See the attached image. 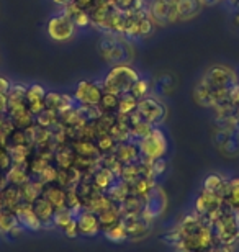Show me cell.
<instances>
[{
    "label": "cell",
    "instance_id": "cell-1",
    "mask_svg": "<svg viewBox=\"0 0 239 252\" xmlns=\"http://www.w3.org/2000/svg\"><path fill=\"white\" fill-rule=\"evenodd\" d=\"M182 238V246L190 252H208L215 246L213 223L206 216L197 213L187 215L177 226Z\"/></svg>",
    "mask_w": 239,
    "mask_h": 252
},
{
    "label": "cell",
    "instance_id": "cell-2",
    "mask_svg": "<svg viewBox=\"0 0 239 252\" xmlns=\"http://www.w3.org/2000/svg\"><path fill=\"white\" fill-rule=\"evenodd\" d=\"M139 77H141L139 72L133 65L116 64L106 72L103 82H102V87H103V92L121 97L125 94H130L131 87H133L135 82Z\"/></svg>",
    "mask_w": 239,
    "mask_h": 252
},
{
    "label": "cell",
    "instance_id": "cell-3",
    "mask_svg": "<svg viewBox=\"0 0 239 252\" xmlns=\"http://www.w3.org/2000/svg\"><path fill=\"white\" fill-rule=\"evenodd\" d=\"M99 53L105 63L110 64H128L133 58V49L125 41L121 34L103 33L99 41Z\"/></svg>",
    "mask_w": 239,
    "mask_h": 252
},
{
    "label": "cell",
    "instance_id": "cell-4",
    "mask_svg": "<svg viewBox=\"0 0 239 252\" xmlns=\"http://www.w3.org/2000/svg\"><path fill=\"white\" fill-rule=\"evenodd\" d=\"M213 234H215V243L231 246L239 239V226L235 216V210L225 203L223 215L216 221H213Z\"/></svg>",
    "mask_w": 239,
    "mask_h": 252
},
{
    "label": "cell",
    "instance_id": "cell-5",
    "mask_svg": "<svg viewBox=\"0 0 239 252\" xmlns=\"http://www.w3.org/2000/svg\"><path fill=\"white\" fill-rule=\"evenodd\" d=\"M200 82L205 84L210 90L233 89L236 84H239L236 70L226 64H215L208 67L200 77Z\"/></svg>",
    "mask_w": 239,
    "mask_h": 252
},
{
    "label": "cell",
    "instance_id": "cell-6",
    "mask_svg": "<svg viewBox=\"0 0 239 252\" xmlns=\"http://www.w3.org/2000/svg\"><path fill=\"white\" fill-rule=\"evenodd\" d=\"M141 156L143 160H156V159H164L169 151V143H167V136L164 134L159 126H154L151 129V133L144 136L143 139L138 141Z\"/></svg>",
    "mask_w": 239,
    "mask_h": 252
},
{
    "label": "cell",
    "instance_id": "cell-7",
    "mask_svg": "<svg viewBox=\"0 0 239 252\" xmlns=\"http://www.w3.org/2000/svg\"><path fill=\"white\" fill-rule=\"evenodd\" d=\"M75 30L77 27L74 25L72 18L69 17L68 13L61 12L54 17H51L48 20V25H46V32H48V36L53 39L56 43H66V41H70L75 34Z\"/></svg>",
    "mask_w": 239,
    "mask_h": 252
},
{
    "label": "cell",
    "instance_id": "cell-8",
    "mask_svg": "<svg viewBox=\"0 0 239 252\" xmlns=\"http://www.w3.org/2000/svg\"><path fill=\"white\" fill-rule=\"evenodd\" d=\"M167 203H169V198H167L166 190L162 189L161 185H156V187L149 191V195L144 198L141 216L151 224L152 221H156L157 218H161V216L164 215V211L167 210Z\"/></svg>",
    "mask_w": 239,
    "mask_h": 252
},
{
    "label": "cell",
    "instance_id": "cell-9",
    "mask_svg": "<svg viewBox=\"0 0 239 252\" xmlns=\"http://www.w3.org/2000/svg\"><path fill=\"white\" fill-rule=\"evenodd\" d=\"M203 5L198 0H171L169 3V23L190 22L200 15Z\"/></svg>",
    "mask_w": 239,
    "mask_h": 252
},
{
    "label": "cell",
    "instance_id": "cell-10",
    "mask_svg": "<svg viewBox=\"0 0 239 252\" xmlns=\"http://www.w3.org/2000/svg\"><path fill=\"white\" fill-rule=\"evenodd\" d=\"M136 112H138V115L144 122H147L152 126H159L161 123H164V120L167 117L166 105L154 97H146L143 100H139Z\"/></svg>",
    "mask_w": 239,
    "mask_h": 252
},
{
    "label": "cell",
    "instance_id": "cell-11",
    "mask_svg": "<svg viewBox=\"0 0 239 252\" xmlns=\"http://www.w3.org/2000/svg\"><path fill=\"white\" fill-rule=\"evenodd\" d=\"M103 87L102 84L92 82V80H80L74 90L75 105H99L103 97Z\"/></svg>",
    "mask_w": 239,
    "mask_h": 252
},
{
    "label": "cell",
    "instance_id": "cell-12",
    "mask_svg": "<svg viewBox=\"0 0 239 252\" xmlns=\"http://www.w3.org/2000/svg\"><path fill=\"white\" fill-rule=\"evenodd\" d=\"M123 223L126 234H128V241H141L144 239L151 231V224L143 218L141 215L135 216H126L121 220Z\"/></svg>",
    "mask_w": 239,
    "mask_h": 252
},
{
    "label": "cell",
    "instance_id": "cell-13",
    "mask_svg": "<svg viewBox=\"0 0 239 252\" xmlns=\"http://www.w3.org/2000/svg\"><path fill=\"white\" fill-rule=\"evenodd\" d=\"M77 218L79 226V236H85V238H95L102 233V226L99 221V216L89 210H82L75 216Z\"/></svg>",
    "mask_w": 239,
    "mask_h": 252
},
{
    "label": "cell",
    "instance_id": "cell-14",
    "mask_svg": "<svg viewBox=\"0 0 239 252\" xmlns=\"http://www.w3.org/2000/svg\"><path fill=\"white\" fill-rule=\"evenodd\" d=\"M113 153L123 165H131V164H136V162H141V160H143L139 146L133 139L125 141V143H118Z\"/></svg>",
    "mask_w": 239,
    "mask_h": 252
},
{
    "label": "cell",
    "instance_id": "cell-15",
    "mask_svg": "<svg viewBox=\"0 0 239 252\" xmlns=\"http://www.w3.org/2000/svg\"><path fill=\"white\" fill-rule=\"evenodd\" d=\"M223 203H225V201H223L221 196L202 189V193L198 195L195 200V213L200 216H210L213 211H216Z\"/></svg>",
    "mask_w": 239,
    "mask_h": 252
},
{
    "label": "cell",
    "instance_id": "cell-16",
    "mask_svg": "<svg viewBox=\"0 0 239 252\" xmlns=\"http://www.w3.org/2000/svg\"><path fill=\"white\" fill-rule=\"evenodd\" d=\"M41 196H44L51 205L54 206L56 211L68 208V191L59 184H44Z\"/></svg>",
    "mask_w": 239,
    "mask_h": 252
},
{
    "label": "cell",
    "instance_id": "cell-17",
    "mask_svg": "<svg viewBox=\"0 0 239 252\" xmlns=\"http://www.w3.org/2000/svg\"><path fill=\"white\" fill-rule=\"evenodd\" d=\"M169 3L171 0H151L146 5V12L149 15L151 22L154 27H166L167 18H169Z\"/></svg>",
    "mask_w": 239,
    "mask_h": 252
},
{
    "label": "cell",
    "instance_id": "cell-18",
    "mask_svg": "<svg viewBox=\"0 0 239 252\" xmlns=\"http://www.w3.org/2000/svg\"><path fill=\"white\" fill-rule=\"evenodd\" d=\"M15 215L18 218V223L22 226L23 229H28V231H39L43 229V224L41 221L38 220V216L34 215L33 211V206L32 203H23L15 210Z\"/></svg>",
    "mask_w": 239,
    "mask_h": 252
},
{
    "label": "cell",
    "instance_id": "cell-19",
    "mask_svg": "<svg viewBox=\"0 0 239 252\" xmlns=\"http://www.w3.org/2000/svg\"><path fill=\"white\" fill-rule=\"evenodd\" d=\"M32 206H33L34 215H36L38 220L41 221L43 228H51V226H54L56 210L44 196H38V198L32 203Z\"/></svg>",
    "mask_w": 239,
    "mask_h": 252
},
{
    "label": "cell",
    "instance_id": "cell-20",
    "mask_svg": "<svg viewBox=\"0 0 239 252\" xmlns=\"http://www.w3.org/2000/svg\"><path fill=\"white\" fill-rule=\"evenodd\" d=\"M22 203H23V200H22V193H20L18 187H13V185L7 184L0 190V208L15 211Z\"/></svg>",
    "mask_w": 239,
    "mask_h": 252
},
{
    "label": "cell",
    "instance_id": "cell-21",
    "mask_svg": "<svg viewBox=\"0 0 239 252\" xmlns=\"http://www.w3.org/2000/svg\"><path fill=\"white\" fill-rule=\"evenodd\" d=\"M116 180H118V177L108 167H103V165H100L92 175V182L95 185V189L102 191V193H106L115 185Z\"/></svg>",
    "mask_w": 239,
    "mask_h": 252
},
{
    "label": "cell",
    "instance_id": "cell-22",
    "mask_svg": "<svg viewBox=\"0 0 239 252\" xmlns=\"http://www.w3.org/2000/svg\"><path fill=\"white\" fill-rule=\"evenodd\" d=\"M70 148L77 156L82 158H90V159H100L102 154L99 148H97L95 141H87V139H72L70 141Z\"/></svg>",
    "mask_w": 239,
    "mask_h": 252
},
{
    "label": "cell",
    "instance_id": "cell-23",
    "mask_svg": "<svg viewBox=\"0 0 239 252\" xmlns=\"http://www.w3.org/2000/svg\"><path fill=\"white\" fill-rule=\"evenodd\" d=\"M99 216V221H100V226H102V233L106 229H110L111 226L118 224L121 220H123V216L120 213V206L113 203L111 206H108L106 210H103L102 213L97 215Z\"/></svg>",
    "mask_w": 239,
    "mask_h": 252
},
{
    "label": "cell",
    "instance_id": "cell-24",
    "mask_svg": "<svg viewBox=\"0 0 239 252\" xmlns=\"http://www.w3.org/2000/svg\"><path fill=\"white\" fill-rule=\"evenodd\" d=\"M64 13H68L70 18H72L74 25L77 28H87L92 25V18H90V13L89 10H84V8H79L75 3H70L68 5L64 10Z\"/></svg>",
    "mask_w": 239,
    "mask_h": 252
},
{
    "label": "cell",
    "instance_id": "cell-25",
    "mask_svg": "<svg viewBox=\"0 0 239 252\" xmlns=\"http://www.w3.org/2000/svg\"><path fill=\"white\" fill-rule=\"evenodd\" d=\"M226 187H228V180L223 179L220 174H210V175H206L205 182H203V190L211 191V193H216L218 196H221L223 201H225Z\"/></svg>",
    "mask_w": 239,
    "mask_h": 252
},
{
    "label": "cell",
    "instance_id": "cell-26",
    "mask_svg": "<svg viewBox=\"0 0 239 252\" xmlns=\"http://www.w3.org/2000/svg\"><path fill=\"white\" fill-rule=\"evenodd\" d=\"M143 205H144V200L139 198L133 193H130L126 198L121 201L118 205L120 206V213L123 218L126 216H135V215H141V210H143Z\"/></svg>",
    "mask_w": 239,
    "mask_h": 252
},
{
    "label": "cell",
    "instance_id": "cell-27",
    "mask_svg": "<svg viewBox=\"0 0 239 252\" xmlns=\"http://www.w3.org/2000/svg\"><path fill=\"white\" fill-rule=\"evenodd\" d=\"M74 160H75V153L70 148V143L66 146H61V148L56 149L54 153V162L58 169H69L74 167Z\"/></svg>",
    "mask_w": 239,
    "mask_h": 252
},
{
    "label": "cell",
    "instance_id": "cell-28",
    "mask_svg": "<svg viewBox=\"0 0 239 252\" xmlns=\"http://www.w3.org/2000/svg\"><path fill=\"white\" fill-rule=\"evenodd\" d=\"M30 179H32V175L28 174V169L23 167V165H17V164H13V167L5 174L7 184L13 185V187H22Z\"/></svg>",
    "mask_w": 239,
    "mask_h": 252
},
{
    "label": "cell",
    "instance_id": "cell-29",
    "mask_svg": "<svg viewBox=\"0 0 239 252\" xmlns=\"http://www.w3.org/2000/svg\"><path fill=\"white\" fill-rule=\"evenodd\" d=\"M193 98L200 107L213 108L215 107V98H213V90H210L205 84H202L200 80L197 82L195 89H193Z\"/></svg>",
    "mask_w": 239,
    "mask_h": 252
},
{
    "label": "cell",
    "instance_id": "cell-30",
    "mask_svg": "<svg viewBox=\"0 0 239 252\" xmlns=\"http://www.w3.org/2000/svg\"><path fill=\"white\" fill-rule=\"evenodd\" d=\"M8 151L13 159V164L23 165L28 169V160L33 154V146H8Z\"/></svg>",
    "mask_w": 239,
    "mask_h": 252
},
{
    "label": "cell",
    "instance_id": "cell-31",
    "mask_svg": "<svg viewBox=\"0 0 239 252\" xmlns=\"http://www.w3.org/2000/svg\"><path fill=\"white\" fill-rule=\"evenodd\" d=\"M156 185H157L156 179H152V177H141L138 180H135L133 184H130V189H131V193L144 200L146 196L149 195V191L156 187Z\"/></svg>",
    "mask_w": 239,
    "mask_h": 252
},
{
    "label": "cell",
    "instance_id": "cell-32",
    "mask_svg": "<svg viewBox=\"0 0 239 252\" xmlns=\"http://www.w3.org/2000/svg\"><path fill=\"white\" fill-rule=\"evenodd\" d=\"M131 193V189H130V184H126V182H123V180H116L115 182V185L111 187L108 191H106V196L113 201V203H116V205H120L121 201H123L126 196H128Z\"/></svg>",
    "mask_w": 239,
    "mask_h": 252
},
{
    "label": "cell",
    "instance_id": "cell-33",
    "mask_svg": "<svg viewBox=\"0 0 239 252\" xmlns=\"http://www.w3.org/2000/svg\"><path fill=\"white\" fill-rule=\"evenodd\" d=\"M225 203L230 206L231 210H238L239 208V177L228 180Z\"/></svg>",
    "mask_w": 239,
    "mask_h": 252
},
{
    "label": "cell",
    "instance_id": "cell-34",
    "mask_svg": "<svg viewBox=\"0 0 239 252\" xmlns=\"http://www.w3.org/2000/svg\"><path fill=\"white\" fill-rule=\"evenodd\" d=\"M18 224L20 223H18V218H17V215H15V211L0 208V233L10 234V231L13 228H17Z\"/></svg>",
    "mask_w": 239,
    "mask_h": 252
},
{
    "label": "cell",
    "instance_id": "cell-35",
    "mask_svg": "<svg viewBox=\"0 0 239 252\" xmlns=\"http://www.w3.org/2000/svg\"><path fill=\"white\" fill-rule=\"evenodd\" d=\"M110 3L113 5L116 10H120V12H123V13L146 10L144 0H110Z\"/></svg>",
    "mask_w": 239,
    "mask_h": 252
},
{
    "label": "cell",
    "instance_id": "cell-36",
    "mask_svg": "<svg viewBox=\"0 0 239 252\" xmlns=\"http://www.w3.org/2000/svg\"><path fill=\"white\" fill-rule=\"evenodd\" d=\"M34 123H36V126H41V128L53 129L59 123V113L54 112V110H43L38 117H34Z\"/></svg>",
    "mask_w": 239,
    "mask_h": 252
},
{
    "label": "cell",
    "instance_id": "cell-37",
    "mask_svg": "<svg viewBox=\"0 0 239 252\" xmlns=\"http://www.w3.org/2000/svg\"><path fill=\"white\" fill-rule=\"evenodd\" d=\"M138 98H135L131 94H125L120 97V103H118V112L116 115H131L136 112V107H138Z\"/></svg>",
    "mask_w": 239,
    "mask_h": 252
},
{
    "label": "cell",
    "instance_id": "cell-38",
    "mask_svg": "<svg viewBox=\"0 0 239 252\" xmlns=\"http://www.w3.org/2000/svg\"><path fill=\"white\" fill-rule=\"evenodd\" d=\"M103 234L106 239L111 241V243H125V241H128V234H126V229L121 221L118 224L111 226L110 229L103 231Z\"/></svg>",
    "mask_w": 239,
    "mask_h": 252
},
{
    "label": "cell",
    "instance_id": "cell-39",
    "mask_svg": "<svg viewBox=\"0 0 239 252\" xmlns=\"http://www.w3.org/2000/svg\"><path fill=\"white\" fill-rule=\"evenodd\" d=\"M118 103H120V97H116L113 94H103L102 97L99 107L103 113H111V115H116L118 112Z\"/></svg>",
    "mask_w": 239,
    "mask_h": 252
},
{
    "label": "cell",
    "instance_id": "cell-40",
    "mask_svg": "<svg viewBox=\"0 0 239 252\" xmlns=\"http://www.w3.org/2000/svg\"><path fill=\"white\" fill-rule=\"evenodd\" d=\"M149 92H151V82L144 77H139L138 80H136L135 85L130 90V94L138 100H143L146 97H149Z\"/></svg>",
    "mask_w": 239,
    "mask_h": 252
},
{
    "label": "cell",
    "instance_id": "cell-41",
    "mask_svg": "<svg viewBox=\"0 0 239 252\" xmlns=\"http://www.w3.org/2000/svg\"><path fill=\"white\" fill-rule=\"evenodd\" d=\"M13 122V126L17 129H28L30 126L36 125L34 123V115L30 113V110H25V112L18 113V115H13V117H10Z\"/></svg>",
    "mask_w": 239,
    "mask_h": 252
},
{
    "label": "cell",
    "instance_id": "cell-42",
    "mask_svg": "<svg viewBox=\"0 0 239 252\" xmlns=\"http://www.w3.org/2000/svg\"><path fill=\"white\" fill-rule=\"evenodd\" d=\"M46 89L39 84H32L27 89V103H36V102H44V97H46Z\"/></svg>",
    "mask_w": 239,
    "mask_h": 252
},
{
    "label": "cell",
    "instance_id": "cell-43",
    "mask_svg": "<svg viewBox=\"0 0 239 252\" xmlns=\"http://www.w3.org/2000/svg\"><path fill=\"white\" fill-rule=\"evenodd\" d=\"M74 218H75L74 211L69 210V208H64V210L56 211V215H54V228H58V229L63 231L66 226H68Z\"/></svg>",
    "mask_w": 239,
    "mask_h": 252
},
{
    "label": "cell",
    "instance_id": "cell-44",
    "mask_svg": "<svg viewBox=\"0 0 239 252\" xmlns=\"http://www.w3.org/2000/svg\"><path fill=\"white\" fill-rule=\"evenodd\" d=\"M95 144H97V148H99L100 154H108V153H113L118 143H116V141L111 138L110 133H108V134L99 136V138L95 139Z\"/></svg>",
    "mask_w": 239,
    "mask_h": 252
},
{
    "label": "cell",
    "instance_id": "cell-45",
    "mask_svg": "<svg viewBox=\"0 0 239 252\" xmlns=\"http://www.w3.org/2000/svg\"><path fill=\"white\" fill-rule=\"evenodd\" d=\"M8 146H32L28 141V136L25 129H13V133L8 136Z\"/></svg>",
    "mask_w": 239,
    "mask_h": 252
},
{
    "label": "cell",
    "instance_id": "cell-46",
    "mask_svg": "<svg viewBox=\"0 0 239 252\" xmlns=\"http://www.w3.org/2000/svg\"><path fill=\"white\" fill-rule=\"evenodd\" d=\"M61 102H63V94L48 92L46 97H44V107H46V110H54L58 113L61 108Z\"/></svg>",
    "mask_w": 239,
    "mask_h": 252
},
{
    "label": "cell",
    "instance_id": "cell-47",
    "mask_svg": "<svg viewBox=\"0 0 239 252\" xmlns=\"http://www.w3.org/2000/svg\"><path fill=\"white\" fill-rule=\"evenodd\" d=\"M12 167H13V159H12V156H10L8 148L0 146V170H2L3 174H7Z\"/></svg>",
    "mask_w": 239,
    "mask_h": 252
},
{
    "label": "cell",
    "instance_id": "cell-48",
    "mask_svg": "<svg viewBox=\"0 0 239 252\" xmlns=\"http://www.w3.org/2000/svg\"><path fill=\"white\" fill-rule=\"evenodd\" d=\"M58 172H59V169L56 167V165L53 164H49L46 169L43 170L41 175H39V180H41L43 184H54L56 180H58Z\"/></svg>",
    "mask_w": 239,
    "mask_h": 252
},
{
    "label": "cell",
    "instance_id": "cell-49",
    "mask_svg": "<svg viewBox=\"0 0 239 252\" xmlns=\"http://www.w3.org/2000/svg\"><path fill=\"white\" fill-rule=\"evenodd\" d=\"M162 241H164L167 246H171V248L182 246V238H180V233H179V229H177V228L167 231V233L162 236Z\"/></svg>",
    "mask_w": 239,
    "mask_h": 252
},
{
    "label": "cell",
    "instance_id": "cell-50",
    "mask_svg": "<svg viewBox=\"0 0 239 252\" xmlns=\"http://www.w3.org/2000/svg\"><path fill=\"white\" fill-rule=\"evenodd\" d=\"M63 233L68 236L69 239H75L79 236V226H77V218H74L70 223L63 229Z\"/></svg>",
    "mask_w": 239,
    "mask_h": 252
},
{
    "label": "cell",
    "instance_id": "cell-51",
    "mask_svg": "<svg viewBox=\"0 0 239 252\" xmlns=\"http://www.w3.org/2000/svg\"><path fill=\"white\" fill-rule=\"evenodd\" d=\"M10 87H12V82H10V80H8L7 77H3V75H0V94L8 95Z\"/></svg>",
    "mask_w": 239,
    "mask_h": 252
},
{
    "label": "cell",
    "instance_id": "cell-52",
    "mask_svg": "<svg viewBox=\"0 0 239 252\" xmlns=\"http://www.w3.org/2000/svg\"><path fill=\"white\" fill-rule=\"evenodd\" d=\"M7 110H8V95L0 94V113L7 115Z\"/></svg>",
    "mask_w": 239,
    "mask_h": 252
},
{
    "label": "cell",
    "instance_id": "cell-53",
    "mask_svg": "<svg viewBox=\"0 0 239 252\" xmlns=\"http://www.w3.org/2000/svg\"><path fill=\"white\" fill-rule=\"evenodd\" d=\"M230 100L233 103L236 105V107L239 108V84H236L235 87L231 89V95H230Z\"/></svg>",
    "mask_w": 239,
    "mask_h": 252
},
{
    "label": "cell",
    "instance_id": "cell-54",
    "mask_svg": "<svg viewBox=\"0 0 239 252\" xmlns=\"http://www.w3.org/2000/svg\"><path fill=\"white\" fill-rule=\"evenodd\" d=\"M208 252H231V249H230V246H225V244H218V243H215V246L208 251Z\"/></svg>",
    "mask_w": 239,
    "mask_h": 252
},
{
    "label": "cell",
    "instance_id": "cell-55",
    "mask_svg": "<svg viewBox=\"0 0 239 252\" xmlns=\"http://www.w3.org/2000/svg\"><path fill=\"white\" fill-rule=\"evenodd\" d=\"M203 7H211V5H218L220 2H223V0H198Z\"/></svg>",
    "mask_w": 239,
    "mask_h": 252
},
{
    "label": "cell",
    "instance_id": "cell-56",
    "mask_svg": "<svg viewBox=\"0 0 239 252\" xmlns=\"http://www.w3.org/2000/svg\"><path fill=\"white\" fill-rule=\"evenodd\" d=\"M53 2L58 5V7H61V8H66L68 5H70L74 2V0H53Z\"/></svg>",
    "mask_w": 239,
    "mask_h": 252
},
{
    "label": "cell",
    "instance_id": "cell-57",
    "mask_svg": "<svg viewBox=\"0 0 239 252\" xmlns=\"http://www.w3.org/2000/svg\"><path fill=\"white\" fill-rule=\"evenodd\" d=\"M174 252H190V251L185 249L184 246H177V248H174Z\"/></svg>",
    "mask_w": 239,
    "mask_h": 252
},
{
    "label": "cell",
    "instance_id": "cell-58",
    "mask_svg": "<svg viewBox=\"0 0 239 252\" xmlns=\"http://www.w3.org/2000/svg\"><path fill=\"white\" fill-rule=\"evenodd\" d=\"M233 22H235V27H238V28H239V12L235 15V18H233Z\"/></svg>",
    "mask_w": 239,
    "mask_h": 252
},
{
    "label": "cell",
    "instance_id": "cell-59",
    "mask_svg": "<svg viewBox=\"0 0 239 252\" xmlns=\"http://www.w3.org/2000/svg\"><path fill=\"white\" fill-rule=\"evenodd\" d=\"M235 216H236V221H238V226H239V208L235 210Z\"/></svg>",
    "mask_w": 239,
    "mask_h": 252
},
{
    "label": "cell",
    "instance_id": "cell-60",
    "mask_svg": "<svg viewBox=\"0 0 239 252\" xmlns=\"http://www.w3.org/2000/svg\"><path fill=\"white\" fill-rule=\"evenodd\" d=\"M235 5H236V8H238V12H239V0H235Z\"/></svg>",
    "mask_w": 239,
    "mask_h": 252
},
{
    "label": "cell",
    "instance_id": "cell-61",
    "mask_svg": "<svg viewBox=\"0 0 239 252\" xmlns=\"http://www.w3.org/2000/svg\"><path fill=\"white\" fill-rule=\"evenodd\" d=\"M238 82H239V74H238Z\"/></svg>",
    "mask_w": 239,
    "mask_h": 252
},
{
    "label": "cell",
    "instance_id": "cell-62",
    "mask_svg": "<svg viewBox=\"0 0 239 252\" xmlns=\"http://www.w3.org/2000/svg\"><path fill=\"white\" fill-rule=\"evenodd\" d=\"M238 117H239V110H238Z\"/></svg>",
    "mask_w": 239,
    "mask_h": 252
},
{
    "label": "cell",
    "instance_id": "cell-63",
    "mask_svg": "<svg viewBox=\"0 0 239 252\" xmlns=\"http://www.w3.org/2000/svg\"><path fill=\"white\" fill-rule=\"evenodd\" d=\"M233 2H235V0H233Z\"/></svg>",
    "mask_w": 239,
    "mask_h": 252
}]
</instances>
